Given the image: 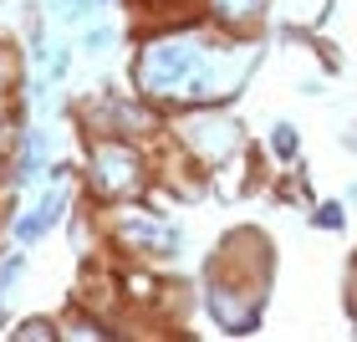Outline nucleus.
Listing matches in <instances>:
<instances>
[{
    "mask_svg": "<svg viewBox=\"0 0 357 342\" xmlns=\"http://www.w3.org/2000/svg\"><path fill=\"white\" fill-rule=\"evenodd\" d=\"M266 57V36H225L199 10L164 26H143L128 57V87L158 118L194 107H235Z\"/></svg>",
    "mask_w": 357,
    "mask_h": 342,
    "instance_id": "nucleus-1",
    "label": "nucleus"
},
{
    "mask_svg": "<svg viewBox=\"0 0 357 342\" xmlns=\"http://www.w3.org/2000/svg\"><path fill=\"white\" fill-rule=\"evenodd\" d=\"M275 291V246L261 225H235L199 266V306L220 337H255Z\"/></svg>",
    "mask_w": 357,
    "mask_h": 342,
    "instance_id": "nucleus-2",
    "label": "nucleus"
},
{
    "mask_svg": "<svg viewBox=\"0 0 357 342\" xmlns=\"http://www.w3.org/2000/svg\"><path fill=\"white\" fill-rule=\"evenodd\" d=\"M97 235H102V251L112 260H143V266H169V260L184 255V230L174 225V215L158 205V194H143V200H123V205H102L97 209Z\"/></svg>",
    "mask_w": 357,
    "mask_h": 342,
    "instance_id": "nucleus-3",
    "label": "nucleus"
},
{
    "mask_svg": "<svg viewBox=\"0 0 357 342\" xmlns=\"http://www.w3.org/2000/svg\"><path fill=\"white\" fill-rule=\"evenodd\" d=\"M82 200L87 205H123L153 194V154L138 138H112V133H87L82 138Z\"/></svg>",
    "mask_w": 357,
    "mask_h": 342,
    "instance_id": "nucleus-4",
    "label": "nucleus"
},
{
    "mask_svg": "<svg viewBox=\"0 0 357 342\" xmlns=\"http://www.w3.org/2000/svg\"><path fill=\"white\" fill-rule=\"evenodd\" d=\"M164 133L174 138V149L189 158L194 169L204 174H220L240 164V158L255 154L250 143V128L235 107H194V112H178V118H164Z\"/></svg>",
    "mask_w": 357,
    "mask_h": 342,
    "instance_id": "nucleus-5",
    "label": "nucleus"
},
{
    "mask_svg": "<svg viewBox=\"0 0 357 342\" xmlns=\"http://www.w3.org/2000/svg\"><path fill=\"white\" fill-rule=\"evenodd\" d=\"M72 128H77V138H87V133H112V138H138V143H149L164 133V118L143 103V97L133 87H112L102 82L92 97H82V103L72 107Z\"/></svg>",
    "mask_w": 357,
    "mask_h": 342,
    "instance_id": "nucleus-6",
    "label": "nucleus"
},
{
    "mask_svg": "<svg viewBox=\"0 0 357 342\" xmlns=\"http://www.w3.org/2000/svg\"><path fill=\"white\" fill-rule=\"evenodd\" d=\"M52 154H56V128H52V123L26 118V123H21V133L10 138V154H6V189H15V194L36 189V184H41V174H46V158H52Z\"/></svg>",
    "mask_w": 357,
    "mask_h": 342,
    "instance_id": "nucleus-7",
    "label": "nucleus"
},
{
    "mask_svg": "<svg viewBox=\"0 0 357 342\" xmlns=\"http://www.w3.org/2000/svg\"><path fill=\"white\" fill-rule=\"evenodd\" d=\"M275 0H199V15L225 36H266Z\"/></svg>",
    "mask_w": 357,
    "mask_h": 342,
    "instance_id": "nucleus-8",
    "label": "nucleus"
},
{
    "mask_svg": "<svg viewBox=\"0 0 357 342\" xmlns=\"http://www.w3.org/2000/svg\"><path fill=\"white\" fill-rule=\"evenodd\" d=\"M26 46L0 31V107H26L21 92H26Z\"/></svg>",
    "mask_w": 357,
    "mask_h": 342,
    "instance_id": "nucleus-9",
    "label": "nucleus"
},
{
    "mask_svg": "<svg viewBox=\"0 0 357 342\" xmlns=\"http://www.w3.org/2000/svg\"><path fill=\"white\" fill-rule=\"evenodd\" d=\"M275 169H291L301 158V128L291 123V118H271V128H266V149H261Z\"/></svg>",
    "mask_w": 357,
    "mask_h": 342,
    "instance_id": "nucleus-10",
    "label": "nucleus"
},
{
    "mask_svg": "<svg viewBox=\"0 0 357 342\" xmlns=\"http://www.w3.org/2000/svg\"><path fill=\"white\" fill-rule=\"evenodd\" d=\"M6 332L15 342H61V317L56 312H26V317H10Z\"/></svg>",
    "mask_w": 357,
    "mask_h": 342,
    "instance_id": "nucleus-11",
    "label": "nucleus"
},
{
    "mask_svg": "<svg viewBox=\"0 0 357 342\" xmlns=\"http://www.w3.org/2000/svg\"><path fill=\"white\" fill-rule=\"evenodd\" d=\"M36 6H41V15L52 26H67V31H82L92 15H97L92 0H36Z\"/></svg>",
    "mask_w": 357,
    "mask_h": 342,
    "instance_id": "nucleus-12",
    "label": "nucleus"
},
{
    "mask_svg": "<svg viewBox=\"0 0 357 342\" xmlns=\"http://www.w3.org/2000/svg\"><path fill=\"white\" fill-rule=\"evenodd\" d=\"M306 225L321 235H342L347 230V200H312L306 205Z\"/></svg>",
    "mask_w": 357,
    "mask_h": 342,
    "instance_id": "nucleus-13",
    "label": "nucleus"
},
{
    "mask_svg": "<svg viewBox=\"0 0 357 342\" xmlns=\"http://www.w3.org/2000/svg\"><path fill=\"white\" fill-rule=\"evenodd\" d=\"M72 67H77V41H52V52H46V61H41L36 72H41L52 87H61V82L72 77Z\"/></svg>",
    "mask_w": 357,
    "mask_h": 342,
    "instance_id": "nucleus-14",
    "label": "nucleus"
},
{
    "mask_svg": "<svg viewBox=\"0 0 357 342\" xmlns=\"http://www.w3.org/2000/svg\"><path fill=\"white\" fill-rule=\"evenodd\" d=\"M118 36H123L118 26H97V21H87L82 36H77V57H107L112 46H118Z\"/></svg>",
    "mask_w": 357,
    "mask_h": 342,
    "instance_id": "nucleus-15",
    "label": "nucleus"
},
{
    "mask_svg": "<svg viewBox=\"0 0 357 342\" xmlns=\"http://www.w3.org/2000/svg\"><path fill=\"white\" fill-rule=\"evenodd\" d=\"M347 327L357 332V251H352V260H347Z\"/></svg>",
    "mask_w": 357,
    "mask_h": 342,
    "instance_id": "nucleus-16",
    "label": "nucleus"
},
{
    "mask_svg": "<svg viewBox=\"0 0 357 342\" xmlns=\"http://www.w3.org/2000/svg\"><path fill=\"white\" fill-rule=\"evenodd\" d=\"M296 92H301V97H321V92H327V77H301Z\"/></svg>",
    "mask_w": 357,
    "mask_h": 342,
    "instance_id": "nucleus-17",
    "label": "nucleus"
},
{
    "mask_svg": "<svg viewBox=\"0 0 357 342\" xmlns=\"http://www.w3.org/2000/svg\"><path fill=\"white\" fill-rule=\"evenodd\" d=\"M0 189H6V149H0Z\"/></svg>",
    "mask_w": 357,
    "mask_h": 342,
    "instance_id": "nucleus-18",
    "label": "nucleus"
},
{
    "mask_svg": "<svg viewBox=\"0 0 357 342\" xmlns=\"http://www.w3.org/2000/svg\"><path fill=\"white\" fill-rule=\"evenodd\" d=\"M92 6H97V10H107V6H123V0H92Z\"/></svg>",
    "mask_w": 357,
    "mask_h": 342,
    "instance_id": "nucleus-19",
    "label": "nucleus"
},
{
    "mask_svg": "<svg viewBox=\"0 0 357 342\" xmlns=\"http://www.w3.org/2000/svg\"><path fill=\"white\" fill-rule=\"evenodd\" d=\"M6 220H10V209H6V205H0V230H6Z\"/></svg>",
    "mask_w": 357,
    "mask_h": 342,
    "instance_id": "nucleus-20",
    "label": "nucleus"
},
{
    "mask_svg": "<svg viewBox=\"0 0 357 342\" xmlns=\"http://www.w3.org/2000/svg\"><path fill=\"white\" fill-rule=\"evenodd\" d=\"M184 6H199V0H184Z\"/></svg>",
    "mask_w": 357,
    "mask_h": 342,
    "instance_id": "nucleus-21",
    "label": "nucleus"
}]
</instances>
